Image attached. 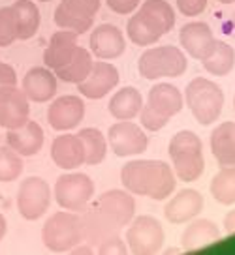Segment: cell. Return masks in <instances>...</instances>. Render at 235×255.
Here are the masks:
<instances>
[{
  "instance_id": "cell-7",
  "label": "cell",
  "mask_w": 235,
  "mask_h": 255,
  "mask_svg": "<svg viewBox=\"0 0 235 255\" xmlns=\"http://www.w3.org/2000/svg\"><path fill=\"white\" fill-rule=\"evenodd\" d=\"M162 223L153 216H138L126 231V244L134 254H156L164 246Z\"/></svg>"
},
{
  "instance_id": "cell-38",
  "label": "cell",
  "mask_w": 235,
  "mask_h": 255,
  "mask_svg": "<svg viewBox=\"0 0 235 255\" xmlns=\"http://www.w3.org/2000/svg\"><path fill=\"white\" fill-rule=\"evenodd\" d=\"M109 9H113L115 13L119 15H128V13H134L136 8L139 6L141 0H106Z\"/></svg>"
},
{
  "instance_id": "cell-44",
  "label": "cell",
  "mask_w": 235,
  "mask_h": 255,
  "mask_svg": "<svg viewBox=\"0 0 235 255\" xmlns=\"http://www.w3.org/2000/svg\"><path fill=\"white\" fill-rule=\"evenodd\" d=\"M40 2H51V0H40Z\"/></svg>"
},
{
  "instance_id": "cell-22",
  "label": "cell",
  "mask_w": 235,
  "mask_h": 255,
  "mask_svg": "<svg viewBox=\"0 0 235 255\" xmlns=\"http://www.w3.org/2000/svg\"><path fill=\"white\" fill-rule=\"evenodd\" d=\"M211 152L220 167H235V122H222L213 129Z\"/></svg>"
},
{
  "instance_id": "cell-2",
  "label": "cell",
  "mask_w": 235,
  "mask_h": 255,
  "mask_svg": "<svg viewBox=\"0 0 235 255\" xmlns=\"http://www.w3.org/2000/svg\"><path fill=\"white\" fill-rule=\"evenodd\" d=\"M170 158L173 161V173L179 176L183 182H194L202 176L205 169V159H203V146L202 139L190 129H183L171 137Z\"/></svg>"
},
{
  "instance_id": "cell-28",
  "label": "cell",
  "mask_w": 235,
  "mask_h": 255,
  "mask_svg": "<svg viewBox=\"0 0 235 255\" xmlns=\"http://www.w3.org/2000/svg\"><path fill=\"white\" fill-rule=\"evenodd\" d=\"M79 139L85 148V163L87 165H98L106 159L107 154V141L106 135L96 128H85L79 133Z\"/></svg>"
},
{
  "instance_id": "cell-12",
  "label": "cell",
  "mask_w": 235,
  "mask_h": 255,
  "mask_svg": "<svg viewBox=\"0 0 235 255\" xmlns=\"http://www.w3.org/2000/svg\"><path fill=\"white\" fill-rule=\"evenodd\" d=\"M30 117L28 98L17 85L0 88V126L6 129L23 126Z\"/></svg>"
},
{
  "instance_id": "cell-41",
  "label": "cell",
  "mask_w": 235,
  "mask_h": 255,
  "mask_svg": "<svg viewBox=\"0 0 235 255\" xmlns=\"http://www.w3.org/2000/svg\"><path fill=\"white\" fill-rule=\"evenodd\" d=\"M224 229H226L228 235H235V208L232 212H228L226 218H224Z\"/></svg>"
},
{
  "instance_id": "cell-21",
  "label": "cell",
  "mask_w": 235,
  "mask_h": 255,
  "mask_svg": "<svg viewBox=\"0 0 235 255\" xmlns=\"http://www.w3.org/2000/svg\"><path fill=\"white\" fill-rule=\"evenodd\" d=\"M220 229L217 223L211 220H196L183 231L181 237V246L185 252H198L203 248L217 244L220 240Z\"/></svg>"
},
{
  "instance_id": "cell-40",
  "label": "cell",
  "mask_w": 235,
  "mask_h": 255,
  "mask_svg": "<svg viewBox=\"0 0 235 255\" xmlns=\"http://www.w3.org/2000/svg\"><path fill=\"white\" fill-rule=\"evenodd\" d=\"M222 34H226L230 38H235V11L228 17V21L222 24Z\"/></svg>"
},
{
  "instance_id": "cell-36",
  "label": "cell",
  "mask_w": 235,
  "mask_h": 255,
  "mask_svg": "<svg viewBox=\"0 0 235 255\" xmlns=\"http://www.w3.org/2000/svg\"><path fill=\"white\" fill-rule=\"evenodd\" d=\"M62 2L73 11H77L85 17H92V19L100 9V0H62Z\"/></svg>"
},
{
  "instance_id": "cell-32",
  "label": "cell",
  "mask_w": 235,
  "mask_h": 255,
  "mask_svg": "<svg viewBox=\"0 0 235 255\" xmlns=\"http://www.w3.org/2000/svg\"><path fill=\"white\" fill-rule=\"evenodd\" d=\"M55 23H57L58 28L72 30L75 34H83V32H87L92 26L94 19L77 13L72 8H68L64 2H60L57 6V9H55Z\"/></svg>"
},
{
  "instance_id": "cell-19",
  "label": "cell",
  "mask_w": 235,
  "mask_h": 255,
  "mask_svg": "<svg viewBox=\"0 0 235 255\" xmlns=\"http://www.w3.org/2000/svg\"><path fill=\"white\" fill-rule=\"evenodd\" d=\"M51 158L57 167L66 171L81 167L85 163V148L79 135L64 133V135L55 137V141L51 144Z\"/></svg>"
},
{
  "instance_id": "cell-11",
  "label": "cell",
  "mask_w": 235,
  "mask_h": 255,
  "mask_svg": "<svg viewBox=\"0 0 235 255\" xmlns=\"http://www.w3.org/2000/svg\"><path fill=\"white\" fill-rule=\"evenodd\" d=\"M179 40H181V47L185 49L188 55L202 62L213 55V51L217 49V43H219L211 26L203 21L185 24L179 32Z\"/></svg>"
},
{
  "instance_id": "cell-9",
  "label": "cell",
  "mask_w": 235,
  "mask_h": 255,
  "mask_svg": "<svg viewBox=\"0 0 235 255\" xmlns=\"http://www.w3.org/2000/svg\"><path fill=\"white\" fill-rule=\"evenodd\" d=\"M92 207L117 229L126 227L136 214V201L130 195V191L109 190L106 193H102L92 203Z\"/></svg>"
},
{
  "instance_id": "cell-20",
  "label": "cell",
  "mask_w": 235,
  "mask_h": 255,
  "mask_svg": "<svg viewBox=\"0 0 235 255\" xmlns=\"http://www.w3.org/2000/svg\"><path fill=\"white\" fill-rule=\"evenodd\" d=\"M77 36L79 34H75L72 30H64V28L55 32L51 36V40H49L47 49L43 51V62H45V66L55 72V70H58V68H62V66L70 62V58L73 56L75 49L79 47Z\"/></svg>"
},
{
  "instance_id": "cell-10",
  "label": "cell",
  "mask_w": 235,
  "mask_h": 255,
  "mask_svg": "<svg viewBox=\"0 0 235 255\" xmlns=\"http://www.w3.org/2000/svg\"><path fill=\"white\" fill-rule=\"evenodd\" d=\"M107 141H109L111 150L121 158L143 154L149 146V139H147L145 131L130 120H119L117 124L109 128Z\"/></svg>"
},
{
  "instance_id": "cell-13",
  "label": "cell",
  "mask_w": 235,
  "mask_h": 255,
  "mask_svg": "<svg viewBox=\"0 0 235 255\" xmlns=\"http://www.w3.org/2000/svg\"><path fill=\"white\" fill-rule=\"evenodd\" d=\"M83 117H85V104L81 98L72 94L57 98L47 109L49 126L57 131L73 129L77 124H81Z\"/></svg>"
},
{
  "instance_id": "cell-24",
  "label": "cell",
  "mask_w": 235,
  "mask_h": 255,
  "mask_svg": "<svg viewBox=\"0 0 235 255\" xmlns=\"http://www.w3.org/2000/svg\"><path fill=\"white\" fill-rule=\"evenodd\" d=\"M143 107V98L138 88L124 87L119 92H115L109 100V113L117 120H132L136 119Z\"/></svg>"
},
{
  "instance_id": "cell-34",
  "label": "cell",
  "mask_w": 235,
  "mask_h": 255,
  "mask_svg": "<svg viewBox=\"0 0 235 255\" xmlns=\"http://www.w3.org/2000/svg\"><path fill=\"white\" fill-rule=\"evenodd\" d=\"M17 40L15 13L11 6L0 8V47H8Z\"/></svg>"
},
{
  "instance_id": "cell-35",
  "label": "cell",
  "mask_w": 235,
  "mask_h": 255,
  "mask_svg": "<svg viewBox=\"0 0 235 255\" xmlns=\"http://www.w3.org/2000/svg\"><path fill=\"white\" fill-rule=\"evenodd\" d=\"M139 120H141V126L145 128V129H149V131H158V129H162L170 122V117L154 111L151 105H143L141 111H139Z\"/></svg>"
},
{
  "instance_id": "cell-33",
  "label": "cell",
  "mask_w": 235,
  "mask_h": 255,
  "mask_svg": "<svg viewBox=\"0 0 235 255\" xmlns=\"http://www.w3.org/2000/svg\"><path fill=\"white\" fill-rule=\"evenodd\" d=\"M23 173V159L13 148L0 146V182H11Z\"/></svg>"
},
{
  "instance_id": "cell-17",
  "label": "cell",
  "mask_w": 235,
  "mask_h": 255,
  "mask_svg": "<svg viewBox=\"0 0 235 255\" xmlns=\"http://www.w3.org/2000/svg\"><path fill=\"white\" fill-rule=\"evenodd\" d=\"M43 129L38 122L34 120H26L23 126L13 128V129H8L6 133V141H8V146L13 148V150L19 154V156H34L41 150L43 146Z\"/></svg>"
},
{
  "instance_id": "cell-30",
  "label": "cell",
  "mask_w": 235,
  "mask_h": 255,
  "mask_svg": "<svg viewBox=\"0 0 235 255\" xmlns=\"http://www.w3.org/2000/svg\"><path fill=\"white\" fill-rule=\"evenodd\" d=\"M234 66H235V49L230 43H226V41H219L217 49L213 51V55L203 60V68L211 73V75H217V77L228 75V73L234 70Z\"/></svg>"
},
{
  "instance_id": "cell-43",
  "label": "cell",
  "mask_w": 235,
  "mask_h": 255,
  "mask_svg": "<svg viewBox=\"0 0 235 255\" xmlns=\"http://www.w3.org/2000/svg\"><path fill=\"white\" fill-rule=\"evenodd\" d=\"M219 2H222V4H234L235 0H219Z\"/></svg>"
},
{
  "instance_id": "cell-37",
  "label": "cell",
  "mask_w": 235,
  "mask_h": 255,
  "mask_svg": "<svg viewBox=\"0 0 235 255\" xmlns=\"http://www.w3.org/2000/svg\"><path fill=\"white\" fill-rule=\"evenodd\" d=\"M175 2H177L179 11L187 17L200 15L207 8V0H175Z\"/></svg>"
},
{
  "instance_id": "cell-18",
  "label": "cell",
  "mask_w": 235,
  "mask_h": 255,
  "mask_svg": "<svg viewBox=\"0 0 235 255\" xmlns=\"http://www.w3.org/2000/svg\"><path fill=\"white\" fill-rule=\"evenodd\" d=\"M203 210V197L196 190H181L175 193L164 208L166 220L171 223H185L194 220Z\"/></svg>"
},
{
  "instance_id": "cell-4",
  "label": "cell",
  "mask_w": 235,
  "mask_h": 255,
  "mask_svg": "<svg viewBox=\"0 0 235 255\" xmlns=\"http://www.w3.org/2000/svg\"><path fill=\"white\" fill-rule=\"evenodd\" d=\"M41 242L55 254H64L73 250L83 242L81 218L72 210L55 212L41 229Z\"/></svg>"
},
{
  "instance_id": "cell-6",
  "label": "cell",
  "mask_w": 235,
  "mask_h": 255,
  "mask_svg": "<svg viewBox=\"0 0 235 255\" xmlns=\"http://www.w3.org/2000/svg\"><path fill=\"white\" fill-rule=\"evenodd\" d=\"M94 197V182L85 173H68L55 182V201L58 207L72 212H83Z\"/></svg>"
},
{
  "instance_id": "cell-39",
  "label": "cell",
  "mask_w": 235,
  "mask_h": 255,
  "mask_svg": "<svg viewBox=\"0 0 235 255\" xmlns=\"http://www.w3.org/2000/svg\"><path fill=\"white\" fill-rule=\"evenodd\" d=\"M11 85H17L15 70H13L9 64L0 62V88L11 87Z\"/></svg>"
},
{
  "instance_id": "cell-14",
  "label": "cell",
  "mask_w": 235,
  "mask_h": 255,
  "mask_svg": "<svg viewBox=\"0 0 235 255\" xmlns=\"http://www.w3.org/2000/svg\"><path fill=\"white\" fill-rule=\"evenodd\" d=\"M119 79H121L119 70L113 64L107 62V60H100V62H94L90 73L85 77V81L77 85V88L85 98L100 100L119 85Z\"/></svg>"
},
{
  "instance_id": "cell-1",
  "label": "cell",
  "mask_w": 235,
  "mask_h": 255,
  "mask_svg": "<svg viewBox=\"0 0 235 255\" xmlns=\"http://www.w3.org/2000/svg\"><path fill=\"white\" fill-rule=\"evenodd\" d=\"M122 186L141 197L164 201L175 190V173L160 159H134L128 161L121 173Z\"/></svg>"
},
{
  "instance_id": "cell-23",
  "label": "cell",
  "mask_w": 235,
  "mask_h": 255,
  "mask_svg": "<svg viewBox=\"0 0 235 255\" xmlns=\"http://www.w3.org/2000/svg\"><path fill=\"white\" fill-rule=\"evenodd\" d=\"M183 94L177 87H173L170 83H160L154 85L149 90L147 96V105H151L154 111L162 113L166 117H175L183 109Z\"/></svg>"
},
{
  "instance_id": "cell-16",
  "label": "cell",
  "mask_w": 235,
  "mask_h": 255,
  "mask_svg": "<svg viewBox=\"0 0 235 255\" xmlns=\"http://www.w3.org/2000/svg\"><path fill=\"white\" fill-rule=\"evenodd\" d=\"M57 81L58 77L55 72L47 66H36L28 70L23 79V92L26 94L28 102L43 104L49 102L57 94Z\"/></svg>"
},
{
  "instance_id": "cell-31",
  "label": "cell",
  "mask_w": 235,
  "mask_h": 255,
  "mask_svg": "<svg viewBox=\"0 0 235 255\" xmlns=\"http://www.w3.org/2000/svg\"><path fill=\"white\" fill-rule=\"evenodd\" d=\"M126 32H128L130 40L134 41L136 45H139V47H147V45H151V43L162 38L139 9L130 17L128 24H126Z\"/></svg>"
},
{
  "instance_id": "cell-26",
  "label": "cell",
  "mask_w": 235,
  "mask_h": 255,
  "mask_svg": "<svg viewBox=\"0 0 235 255\" xmlns=\"http://www.w3.org/2000/svg\"><path fill=\"white\" fill-rule=\"evenodd\" d=\"M139 11L145 15V19L153 24L160 36L168 34L175 24V11L166 0H145Z\"/></svg>"
},
{
  "instance_id": "cell-3",
  "label": "cell",
  "mask_w": 235,
  "mask_h": 255,
  "mask_svg": "<svg viewBox=\"0 0 235 255\" xmlns=\"http://www.w3.org/2000/svg\"><path fill=\"white\" fill-rule=\"evenodd\" d=\"M185 100L192 117L202 126H209L213 122H217L224 107L222 88L205 77H196L194 81L188 83L185 90Z\"/></svg>"
},
{
  "instance_id": "cell-45",
  "label": "cell",
  "mask_w": 235,
  "mask_h": 255,
  "mask_svg": "<svg viewBox=\"0 0 235 255\" xmlns=\"http://www.w3.org/2000/svg\"><path fill=\"white\" fill-rule=\"evenodd\" d=\"M234 107H235V98H234Z\"/></svg>"
},
{
  "instance_id": "cell-5",
  "label": "cell",
  "mask_w": 235,
  "mask_h": 255,
  "mask_svg": "<svg viewBox=\"0 0 235 255\" xmlns=\"http://www.w3.org/2000/svg\"><path fill=\"white\" fill-rule=\"evenodd\" d=\"M187 56L175 45H160L147 49L139 56L138 70L145 79H162V77H179L187 72Z\"/></svg>"
},
{
  "instance_id": "cell-27",
  "label": "cell",
  "mask_w": 235,
  "mask_h": 255,
  "mask_svg": "<svg viewBox=\"0 0 235 255\" xmlns=\"http://www.w3.org/2000/svg\"><path fill=\"white\" fill-rule=\"evenodd\" d=\"M17 23V40H30L40 28V9L30 0H17L11 4Z\"/></svg>"
},
{
  "instance_id": "cell-15",
  "label": "cell",
  "mask_w": 235,
  "mask_h": 255,
  "mask_svg": "<svg viewBox=\"0 0 235 255\" xmlns=\"http://www.w3.org/2000/svg\"><path fill=\"white\" fill-rule=\"evenodd\" d=\"M90 53L100 60H115L124 53L126 41L122 32L113 24H100L90 34Z\"/></svg>"
},
{
  "instance_id": "cell-25",
  "label": "cell",
  "mask_w": 235,
  "mask_h": 255,
  "mask_svg": "<svg viewBox=\"0 0 235 255\" xmlns=\"http://www.w3.org/2000/svg\"><path fill=\"white\" fill-rule=\"evenodd\" d=\"M94 66V60L90 56V51L85 47H77L73 56L70 58V62L55 70V75H57L60 81L64 83H70V85H79L81 81H85V77L90 73Z\"/></svg>"
},
{
  "instance_id": "cell-29",
  "label": "cell",
  "mask_w": 235,
  "mask_h": 255,
  "mask_svg": "<svg viewBox=\"0 0 235 255\" xmlns=\"http://www.w3.org/2000/svg\"><path fill=\"white\" fill-rule=\"evenodd\" d=\"M209 191L220 205H235V167H220L211 180Z\"/></svg>"
},
{
  "instance_id": "cell-42",
  "label": "cell",
  "mask_w": 235,
  "mask_h": 255,
  "mask_svg": "<svg viewBox=\"0 0 235 255\" xmlns=\"http://www.w3.org/2000/svg\"><path fill=\"white\" fill-rule=\"evenodd\" d=\"M6 227H8V223H6V218L0 214V240L4 239V235H6Z\"/></svg>"
},
{
  "instance_id": "cell-8",
  "label": "cell",
  "mask_w": 235,
  "mask_h": 255,
  "mask_svg": "<svg viewBox=\"0 0 235 255\" xmlns=\"http://www.w3.org/2000/svg\"><path fill=\"white\" fill-rule=\"evenodd\" d=\"M51 203V190L40 176L24 178L17 191V210L24 220H38L47 212Z\"/></svg>"
}]
</instances>
